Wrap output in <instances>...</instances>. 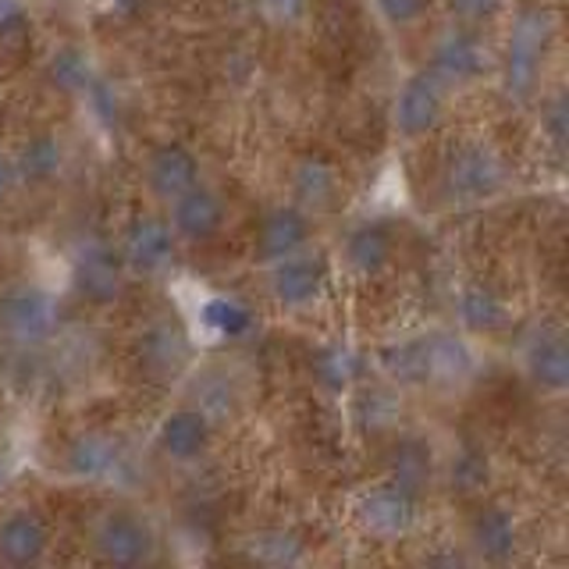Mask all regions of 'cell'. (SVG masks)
I'll return each mask as SVG.
<instances>
[{
  "label": "cell",
  "mask_w": 569,
  "mask_h": 569,
  "mask_svg": "<svg viewBox=\"0 0 569 569\" xmlns=\"http://www.w3.org/2000/svg\"><path fill=\"white\" fill-rule=\"evenodd\" d=\"M260 8L274 26H296L307 18L310 0H260Z\"/></svg>",
  "instance_id": "35"
},
{
  "label": "cell",
  "mask_w": 569,
  "mask_h": 569,
  "mask_svg": "<svg viewBox=\"0 0 569 569\" xmlns=\"http://www.w3.org/2000/svg\"><path fill=\"white\" fill-rule=\"evenodd\" d=\"M491 64V53L480 40V32L473 26H452L445 29L435 47H431V61H427V71L445 86V89H462L473 86L477 79H485V71Z\"/></svg>",
  "instance_id": "4"
},
{
  "label": "cell",
  "mask_w": 569,
  "mask_h": 569,
  "mask_svg": "<svg viewBox=\"0 0 569 569\" xmlns=\"http://www.w3.org/2000/svg\"><path fill=\"white\" fill-rule=\"evenodd\" d=\"M381 363L402 385H427V338H409V342L388 346Z\"/></svg>",
  "instance_id": "29"
},
{
  "label": "cell",
  "mask_w": 569,
  "mask_h": 569,
  "mask_svg": "<svg viewBox=\"0 0 569 569\" xmlns=\"http://www.w3.org/2000/svg\"><path fill=\"white\" fill-rule=\"evenodd\" d=\"M93 548L111 566H142L157 556V533L150 520H142L139 512L111 509L93 527Z\"/></svg>",
  "instance_id": "5"
},
{
  "label": "cell",
  "mask_w": 569,
  "mask_h": 569,
  "mask_svg": "<svg viewBox=\"0 0 569 569\" xmlns=\"http://www.w3.org/2000/svg\"><path fill=\"white\" fill-rule=\"evenodd\" d=\"M391 253H396V236H391V228L385 221H360L356 228H349V236L342 242L346 267L360 278L381 274L391 263Z\"/></svg>",
  "instance_id": "20"
},
{
  "label": "cell",
  "mask_w": 569,
  "mask_h": 569,
  "mask_svg": "<svg viewBox=\"0 0 569 569\" xmlns=\"http://www.w3.org/2000/svg\"><path fill=\"white\" fill-rule=\"evenodd\" d=\"M200 182V157H196L186 142H160L147 157V186L157 200L171 203Z\"/></svg>",
  "instance_id": "15"
},
{
  "label": "cell",
  "mask_w": 569,
  "mask_h": 569,
  "mask_svg": "<svg viewBox=\"0 0 569 569\" xmlns=\"http://www.w3.org/2000/svg\"><path fill=\"white\" fill-rule=\"evenodd\" d=\"M541 129L551 139V147L562 150L566 147V136H569V124H566V97L556 93L545 103V114H541Z\"/></svg>",
  "instance_id": "33"
},
{
  "label": "cell",
  "mask_w": 569,
  "mask_h": 569,
  "mask_svg": "<svg viewBox=\"0 0 569 569\" xmlns=\"http://www.w3.org/2000/svg\"><path fill=\"white\" fill-rule=\"evenodd\" d=\"M174 246H178V239H174L168 218L139 213V218L124 228L118 253L132 274H160L174 260Z\"/></svg>",
  "instance_id": "11"
},
{
  "label": "cell",
  "mask_w": 569,
  "mask_h": 569,
  "mask_svg": "<svg viewBox=\"0 0 569 569\" xmlns=\"http://www.w3.org/2000/svg\"><path fill=\"white\" fill-rule=\"evenodd\" d=\"M473 373V352L456 335L427 338V381L438 385H462Z\"/></svg>",
  "instance_id": "26"
},
{
  "label": "cell",
  "mask_w": 569,
  "mask_h": 569,
  "mask_svg": "<svg viewBox=\"0 0 569 569\" xmlns=\"http://www.w3.org/2000/svg\"><path fill=\"white\" fill-rule=\"evenodd\" d=\"M124 274H129V267H124L118 246L100 242V239L86 242L76 253V260H71V281H76L79 296L97 302V307L121 299Z\"/></svg>",
  "instance_id": "9"
},
{
  "label": "cell",
  "mask_w": 569,
  "mask_h": 569,
  "mask_svg": "<svg viewBox=\"0 0 569 569\" xmlns=\"http://www.w3.org/2000/svg\"><path fill=\"white\" fill-rule=\"evenodd\" d=\"M441 182H445V192H449L456 203H480V200H491V196H498L506 189L509 171H506V160L498 157L495 147L470 139L449 153L445 171H441Z\"/></svg>",
  "instance_id": "2"
},
{
  "label": "cell",
  "mask_w": 569,
  "mask_h": 569,
  "mask_svg": "<svg viewBox=\"0 0 569 569\" xmlns=\"http://www.w3.org/2000/svg\"><path fill=\"white\" fill-rule=\"evenodd\" d=\"M338 192H342V178H338V168L328 157L307 153L296 160V168H292V203L296 207H302L307 213L328 210V207H335Z\"/></svg>",
  "instance_id": "19"
},
{
  "label": "cell",
  "mask_w": 569,
  "mask_h": 569,
  "mask_svg": "<svg viewBox=\"0 0 569 569\" xmlns=\"http://www.w3.org/2000/svg\"><path fill=\"white\" fill-rule=\"evenodd\" d=\"M32 22L26 0H0V40H14Z\"/></svg>",
  "instance_id": "34"
},
{
  "label": "cell",
  "mask_w": 569,
  "mask_h": 569,
  "mask_svg": "<svg viewBox=\"0 0 569 569\" xmlns=\"http://www.w3.org/2000/svg\"><path fill=\"white\" fill-rule=\"evenodd\" d=\"M456 317L470 335H495L506 325L509 313L495 289H488V284H480V281H470V284H462L456 296Z\"/></svg>",
  "instance_id": "25"
},
{
  "label": "cell",
  "mask_w": 569,
  "mask_h": 569,
  "mask_svg": "<svg viewBox=\"0 0 569 569\" xmlns=\"http://www.w3.org/2000/svg\"><path fill=\"white\" fill-rule=\"evenodd\" d=\"M417 506H420V495L399 488L396 480H385L373 491L363 495L360 502V523L370 538H381V541H396L402 533L413 530L417 523Z\"/></svg>",
  "instance_id": "12"
},
{
  "label": "cell",
  "mask_w": 569,
  "mask_h": 569,
  "mask_svg": "<svg viewBox=\"0 0 569 569\" xmlns=\"http://www.w3.org/2000/svg\"><path fill=\"white\" fill-rule=\"evenodd\" d=\"M61 331V302L40 284L0 292V338L14 346H43Z\"/></svg>",
  "instance_id": "3"
},
{
  "label": "cell",
  "mask_w": 569,
  "mask_h": 569,
  "mask_svg": "<svg viewBox=\"0 0 569 569\" xmlns=\"http://www.w3.org/2000/svg\"><path fill=\"white\" fill-rule=\"evenodd\" d=\"M388 480H396L399 488L420 495L431 480V445L420 438H402L388 459Z\"/></svg>",
  "instance_id": "27"
},
{
  "label": "cell",
  "mask_w": 569,
  "mask_h": 569,
  "mask_svg": "<svg viewBox=\"0 0 569 569\" xmlns=\"http://www.w3.org/2000/svg\"><path fill=\"white\" fill-rule=\"evenodd\" d=\"M64 164H68V150L58 132H32L14 153L18 186H32V189L58 182Z\"/></svg>",
  "instance_id": "18"
},
{
  "label": "cell",
  "mask_w": 569,
  "mask_h": 569,
  "mask_svg": "<svg viewBox=\"0 0 569 569\" xmlns=\"http://www.w3.org/2000/svg\"><path fill=\"white\" fill-rule=\"evenodd\" d=\"M307 246H310V213L296 203H281L263 213V221L253 236V257L260 263H274Z\"/></svg>",
  "instance_id": "13"
},
{
  "label": "cell",
  "mask_w": 569,
  "mask_h": 569,
  "mask_svg": "<svg viewBox=\"0 0 569 569\" xmlns=\"http://www.w3.org/2000/svg\"><path fill=\"white\" fill-rule=\"evenodd\" d=\"M445 8L459 26H485L506 11V0H445Z\"/></svg>",
  "instance_id": "31"
},
{
  "label": "cell",
  "mask_w": 569,
  "mask_h": 569,
  "mask_svg": "<svg viewBox=\"0 0 569 569\" xmlns=\"http://www.w3.org/2000/svg\"><path fill=\"white\" fill-rule=\"evenodd\" d=\"M310 370H313V381L325 388V391H331V396H346V391L356 381H360L363 360H360V352H356L352 346H346V342H328V346L313 349Z\"/></svg>",
  "instance_id": "24"
},
{
  "label": "cell",
  "mask_w": 569,
  "mask_h": 569,
  "mask_svg": "<svg viewBox=\"0 0 569 569\" xmlns=\"http://www.w3.org/2000/svg\"><path fill=\"white\" fill-rule=\"evenodd\" d=\"M203 320L207 328L218 335V338H242L249 328H253V313L249 307H242L239 299H228V296H213L203 302Z\"/></svg>",
  "instance_id": "30"
},
{
  "label": "cell",
  "mask_w": 569,
  "mask_h": 569,
  "mask_svg": "<svg viewBox=\"0 0 569 569\" xmlns=\"http://www.w3.org/2000/svg\"><path fill=\"white\" fill-rule=\"evenodd\" d=\"M523 370L541 391H566V385H569L566 335L556 328H541L530 338V346L523 352Z\"/></svg>",
  "instance_id": "22"
},
{
  "label": "cell",
  "mask_w": 569,
  "mask_h": 569,
  "mask_svg": "<svg viewBox=\"0 0 569 569\" xmlns=\"http://www.w3.org/2000/svg\"><path fill=\"white\" fill-rule=\"evenodd\" d=\"M445 100H449V89H445L431 71H413L396 93L391 103V121H396V132L402 139H427L441 118H445Z\"/></svg>",
  "instance_id": "7"
},
{
  "label": "cell",
  "mask_w": 569,
  "mask_h": 569,
  "mask_svg": "<svg viewBox=\"0 0 569 569\" xmlns=\"http://www.w3.org/2000/svg\"><path fill=\"white\" fill-rule=\"evenodd\" d=\"M121 462H124L121 445L103 431H82L64 449V470L76 480H93V485L114 477L121 470Z\"/></svg>",
  "instance_id": "17"
},
{
  "label": "cell",
  "mask_w": 569,
  "mask_h": 569,
  "mask_svg": "<svg viewBox=\"0 0 569 569\" xmlns=\"http://www.w3.org/2000/svg\"><path fill=\"white\" fill-rule=\"evenodd\" d=\"M491 480V459L480 445H462L449 462V488L456 495H480Z\"/></svg>",
  "instance_id": "28"
},
{
  "label": "cell",
  "mask_w": 569,
  "mask_h": 569,
  "mask_svg": "<svg viewBox=\"0 0 569 569\" xmlns=\"http://www.w3.org/2000/svg\"><path fill=\"white\" fill-rule=\"evenodd\" d=\"M18 189V171H14V157L0 150V203Z\"/></svg>",
  "instance_id": "36"
},
{
  "label": "cell",
  "mask_w": 569,
  "mask_h": 569,
  "mask_svg": "<svg viewBox=\"0 0 569 569\" xmlns=\"http://www.w3.org/2000/svg\"><path fill=\"white\" fill-rule=\"evenodd\" d=\"M210 438L213 427L207 409L200 406H178L157 427V449L174 462H196L200 456H207Z\"/></svg>",
  "instance_id": "14"
},
{
  "label": "cell",
  "mask_w": 569,
  "mask_h": 569,
  "mask_svg": "<svg viewBox=\"0 0 569 569\" xmlns=\"http://www.w3.org/2000/svg\"><path fill=\"white\" fill-rule=\"evenodd\" d=\"M97 79L93 53L79 43H64L47 58V82L64 97H86Z\"/></svg>",
  "instance_id": "23"
},
{
  "label": "cell",
  "mask_w": 569,
  "mask_h": 569,
  "mask_svg": "<svg viewBox=\"0 0 569 569\" xmlns=\"http://www.w3.org/2000/svg\"><path fill=\"white\" fill-rule=\"evenodd\" d=\"M373 8H378V14L385 18L388 26L409 29V26H417L420 18L427 14L431 0H373Z\"/></svg>",
  "instance_id": "32"
},
{
  "label": "cell",
  "mask_w": 569,
  "mask_h": 569,
  "mask_svg": "<svg viewBox=\"0 0 569 569\" xmlns=\"http://www.w3.org/2000/svg\"><path fill=\"white\" fill-rule=\"evenodd\" d=\"M224 221H228L224 200L203 182H196L192 189H186L182 196H174L168 203V224L178 242L203 246L221 236Z\"/></svg>",
  "instance_id": "10"
},
{
  "label": "cell",
  "mask_w": 569,
  "mask_h": 569,
  "mask_svg": "<svg viewBox=\"0 0 569 569\" xmlns=\"http://www.w3.org/2000/svg\"><path fill=\"white\" fill-rule=\"evenodd\" d=\"M328 284V260L313 249H299L274 263H267V289L284 310H307L320 299Z\"/></svg>",
  "instance_id": "6"
},
{
  "label": "cell",
  "mask_w": 569,
  "mask_h": 569,
  "mask_svg": "<svg viewBox=\"0 0 569 569\" xmlns=\"http://www.w3.org/2000/svg\"><path fill=\"white\" fill-rule=\"evenodd\" d=\"M132 356H136V367L142 378L174 381L178 373H186V367L192 360V346L174 320H153V325H147L136 335Z\"/></svg>",
  "instance_id": "8"
},
{
  "label": "cell",
  "mask_w": 569,
  "mask_h": 569,
  "mask_svg": "<svg viewBox=\"0 0 569 569\" xmlns=\"http://www.w3.org/2000/svg\"><path fill=\"white\" fill-rule=\"evenodd\" d=\"M470 545L480 559L488 562H509L520 548V527L506 506H485L470 520Z\"/></svg>",
  "instance_id": "21"
},
{
  "label": "cell",
  "mask_w": 569,
  "mask_h": 569,
  "mask_svg": "<svg viewBox=\"0 0 569 569\" xmlns=\"http://www.w3.org/2000/svg\"><path fill=\"white\" fill-rule=\"evenodd\" d=\"M50 527L36 509H11L0 520V559L11 566H32L47 556Z\"/></svg>",
  "instance_id": "16"
},
{
  "label": "cell",
  "mask_w": 569,
  "mask_h": 569,
  "mask_svg": "<svg viewBox=\"0 0 569 569\" xmlns=\"http://www.w3.org/2000/svg\"><path fill=\"white\" fill-rule=\"evenodd\" d=\"M551 36H556V18L545 8H527L516 14L506 53H502V89L509 100L523 103L538 93Z\"/></svg>",
  "instance_id": "1"
}]
</instances>
